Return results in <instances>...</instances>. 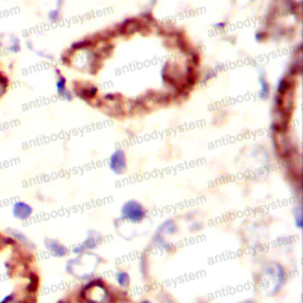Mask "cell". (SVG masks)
<instances>
[{
	"label": "cell",
	"mask_w": 303,
	"mask_h": 303,
	"mask_svg": "<svg viewBox=\"0 0 303 303\" xmlns=\"http://www.w3.org/2000/svg\"><path fill=\"white\" fill-rule=\"evenodd\" d=\"M286 282V270L279 263H269L258 276V286L267 296H273Z\"/></svg>",
	"instance_id": "1"
},
{
	"label": "cell",
	"mask_w": 303,
	"mask_h": 303,
	"mask_svg": "<svg viewBox=\"0 0 303 303\" xmlns=\"http://www.w3.org/2000/svg\"><path fill=\"white\" fill-rule=\"evenodd\" d=\"M94 262H99L98 257L96 255H92L84 251V252L79 254V257L72 258L66 263L65 270L70 275L79 277V279H87L91 276V273L96 270L97 265H87Z\"/></svg>",
	"instance_id": "2"
},
{
	"label": "cell",
	"mask_w": 303,
	"mask_h": 303,
	"mask_svg": "<svg viewBox=\"0 0 303 303\" xmlns=\"http://www.w3.org/2000/svg\"><path fill=\"white\" fill-rule=\"evenodd\" d=\"M121 218L131 224H140L147 218V210L141 203L131 199L121 206Z\"/></svg>",
	"instance_id": "3"
},
{
	"label": "cell",
	"mask_w": 303,
	"mask_h": 303,
	"mask_svg": "<svg viewBox=\"0 0 303 303\" xmlns=\"http://www.w3.org/2000/svg\"><path fill=\"white\" fill-rule=\"evenodd\" d=\"M82 295L88 303H106L110 297L108 289L99 281H94L84 287Z\"/></svg>",
	"instance_id": "4"
},
{
	"label": "cell",
	"mask_w": 303,
	"mask_h": 303,
	"mask_svg": "<svg viewBox=\"0 0 303 303\" xmlns=\"http://www.w3.org/2000/svg\"><path fill=\"white\" fill-rule=\"evenodd\" d=\"M109 167L115 174H122L127 169V158L122 149L114 152L109 159Z\"/></svg>",
	"instance_id": "5"
},
{
	"label": "cell",
	"mask_w": 303,
	"mask_h": 303,
	"mask_svg": "<svg viewBox=\"0 0 303 303\" xmlns=\"http://www.w3.org/2000/svg\"><path fill=\"white\" fill-rule=\"evenodd\" d=\"M44 246L45 249L49 251L51 256L56 257V258H62L65 257L66 255L69 254V249L66 247L64 244H62L60 241L55 238H45L44 239Z\"/></svg>",
	"instance_id": "6"
},
{
	"label": "cell",
	"mask_w": 303,
	"mask_h": 303,
	"mask_svg": "<svg viewBox=\"0 0 303 303\" xmlns=\"http://www.w3.org/2000/svg\"><path fill=\"white\" fill-rule=\"evenodd\" d=\"M99 243H101V235H99L97 231H88L87 238L84 239V242L82 244H80L79 246L73 249V252L81 254L84 252V251L94 250L95 247H97Z\"/></svg>",
	"instance_id": "7"
},
{
	"label": "cell",
	"mask_w": 303,
	"mask_h": 303,
	"mask_svg": "<svg viewBox=\"0 0 303 303\" xmlns=\"http://www.w3.org/2000/svg\"><path fill=\"white\" fill-rule=\"evenodd\" d=\"M12 216L17 220L24 221L30 219L33 214V208L27 201H17L12 206Z\"/></svg>",
	"instance_id": "8"
},
{
	"label": "cell",
	"mask_w": 303,
	"mask_h": 303,
	"mask_svg": "<svg viewBox=\"0 0 303 303\" xmlns=\"http://www.w3.org/2000/svg\"><path fill=\"white\" fill-rule=\"evenodd\" d=\"M5 232L9 237L12 238L13 241H16L18 245L23 246L24 249H28V250H35V244L30 241V238H29L24 232L17 230V229L14 228L6 229Z\"/></svg>",
	"instance_id": "9"
},
{
	"label": "cell",
	"mask_w": 303,
	"mask_h": 303,
	"mask_svg": "<svg viewBox=\"0 0 303 303\" xmlns=\"http://www.w3.org/2000/svg\"><path fill=\"white\" fill-rule=\"evenodd\" d=\"M56 73H57V80H56V91L57 95L61 96V97H64L70 101L72 98L71 92H70L68 89H66V80L65 77L62 75L60 72V70L56 69Z\"/></svg>",
	"instance_id": "10"
},
{
	"label": "cell",
	"mask_w": 303,
	"mask_h": 303,
	"mask_svg": "<svg viewBox=\"0 0 303 303\" xmlns=\"http://www.w3.org/2000/svg\"><path fill=\"white\" fill-rule=\"evenodd\" d=\"M75 90L79 97L87 99V101L95 98L96 95H97V88L94 86H87V84H84V86H75Z\"/></svg>",
	"instance_id": "11"
},
{
	"label": "cell",
	"mask_w": 303,
	"mask_h": 303,
	"mask_svg": "<svg viewBox=\"0 0 303 303\" xmlns=\"http://www.w3.org/2000/svg\"><path fill=\"white\" fill-rule=\"evenodd\" d=\"M291 88H293V81H291L289 76H284L280 80L279 86H277V95H286L288 92H290Z\"/></svg>",
	"instance_id": "12"
},
{
	"label": "cell",
	"mask_w": 303,
	"mask_h": 303,
	"mask_svg": "<svg viewBox=\"0 0 303 303\" xmlns=\"http://www.w3.org/2000/svg\"><path fill=\"white\" fill-rule=\"evenodd\" d=\"M115 280L117 284L122 288H128L131 284V277H129L128 272L124 270H119L115 273Z\"/></svg>",
	"instance_id": "13"
},
{
	"label": "cell",
	"mask_w": 303,
	"mask_h": 303,
	"mask_svg": "<svg viewBox=\"0 0 303 303\" xmlns=\"http://www.w3.org/2000/svg\"><path fill=\"white\" fill-rule=\"evenodd\" d=\"M260 83H261V90L260 96L261 98H268L270 95V86H269L267 79L264 76H260Z\"/></svg>",
	"instance_id": "14"
},
{
	"label": "cell",
	"mask_w": 303,
	"mask_h": 303,
	"mask_svg": "<svg viewBox=\"0 0 303 303\" xmlns=\"http://www.w3.org/2000/svg\"><path fill=\"white\" fill-rule=\"evenodd\" d=\"M7 49H9L11 53H19L21 49L20 45V39L18 38L17 36H11L9 38V45H7Z\"/></svg>",
	"instance_id": "15"
},
{
	"label": "cell",
	"mask_w": 303,
	"mask_h": 303,
	"mask_svg": "<svg viewBox=\"0 0 303 303\" xmlns=\"http://www.w3.org/2000/svg\"><path fill=\"white\" fill-rule=\"evenodd\" d=\"M293 216H294V223L297 229H302V209L300 205H296L293 208Z\"/></svg>",
	"instance_id": "16"
},
{
	"label": "cell",
	"mask_w": 303,
	"mask_h": 303,
	"mask_svg": "<svg viewBox=\"0 0 303 303\" xmlns=\"http://www.w3.org/2000/svg\"><path fill=\"white\" fill-rule=\"evenodd\" d=\"M47 19L51 23H56L61 19V10H57V9H54V10H50L49 12H47Z\"/></svg>",
	"instance_id": "17"
},
{
	"label": "cell",
	"mask_w": 303,
	"mask_h": 303,
	"mask_svg": "<svg viewBox=\"0 0 303 303\" xmlns=\"http://www.w3.org/2000/svg\"><path fill=\"white\" fill-rule=\"evenodd\" d=\"M16 298H17V294L11 293L9 295H6V296L4 297L2 301H0V303H12L14 300H16Z\"/></svg>",
	"instance_id": "18"
},
{
	"label": "cell",
	"mask_w": 303,
	"mask_h": 303,
	"mask_svg": "<svg viewBox=\"0 0 303 303\" xmlns=\"http://www.w3.org/2000/svg\"><path fill=\"white\" fill-rule=\"evenodd\" d=\"M35 53L38 55L40 58H45V60H54V57L51 55L44 53V51H35Z\"/></svg>",
	"instance_id": "19"
},
{
	"label": "cell",
	"mask_w": 303,
	"mask_h": 303,
	"mask_svg": "<svg viewBox=\"0 0 303 303\" xmlns=\"http://www.w3.org/2000/svg\"><path fill=\"white\" fill-rule=\"evenodd\" d=\"M265 37H267V35H265V32H257L256 33V39L257 40H262V39H264Z\"/></svg>",
	"instance_id": "20"
},
{
	"label": "cell",
	"mask_w": 303,
	"mask_h": 303,
	"mask_svg": "<svg viewBox=\"0 0 303 303\" xmlns=\"http://www.w3.org/2000/svg\"><path fill=\"white\" fill-rule=\"evenodd\" d=\"M63 3H64V0H57V6H56L57 10H61Z\"/></svg>",
	"instance_id": "21"
},
{
	"label": "cell",
	"mask_w": 303,
	"mask_h": 303,
	"mask_svg": "<svg viewBox=\"0 0 303 303\" xmlns=\"http://www.w3.org/2000/svg\"><path fill=\"white\" fill-rule=\"evenodd\" d=\"M214 27H216V28H219L220 30H221V29H223V28L225 27V24H224V23H219V24H216V25H214Z\"/></svg>",
	"instance_id": "22"
},
{
	"label": "cell",
	"mask_w": 303,
	"mask_h": 303,
	"mask_svg": "<svg viewBox=\"0 0 303 303\" xmlns=\"http://www.w3.org/2000/svg\"><path fill=\"white\" fill-rule=\"evenodd\" d=\"M140 303H152L149 300H142V301H140Z\"/></svg>",
	"instance_id": "23"
},
{
	"label": "cell",
	"mask_w": 303,
	"mask_h": 303,
	"mask_svg": "<svg viewBox=\"0 0 303 303\" xmlns=\"http://www.w3.org/2000/svg\"><path fill=\"white\" fill-rule=\"evenodd\" d=\"M241 303H255L252 301H244V302H241Z\"/></svg>",
	"instance_id": "24"
},
{
	"label": "cell",
	"mask_w": 303,
	"mask_h": 303,
	"mask_svg": "<svg viewBox=\"0 0 303 303\" xmlns=\"http://www.w3.org/2000/svg\"><path fill=\"white\" fill-rule=\"evenodd\" d=\"M198 303H206V302H198Z\"/></svg>",
	"instance_id": "25"
}]
</instances>
